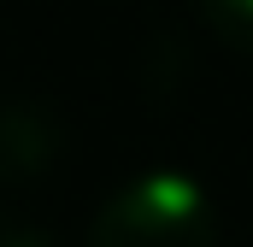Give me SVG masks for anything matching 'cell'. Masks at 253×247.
Segmentation results:
<instances>
[{
	"label": "cell",
	"instance_id": "1",
	"mask_svg": "<svg viewBox=\"0 0 253 247\" xmlns=\"http://www.w3.org/2000/svg\"><path fill=\"white\" fill-rule=\"evenodd\" d=\"M88 247H218V206L200 177L159 165L100 200L88 218Z\"/></svg>",
	"mask_w": 253,
	"mask_h": 247
},
{
	"label": "cell",
	"instance_id": "2",
	"mask_svg": "<svg viewBox=\"0 0 253 247\" xmlns=\"http://www.w3.org/2000/svg\"><path fill=\"white\" fill-rule=\"evenodd\" d=\"M65 159V124L53 106L6 94L0 100V183H36Z\"/></svg>",
	"mask_w": 253,
	"mask_h": 247
},
{
	"label": "cell",
	"instance_id": "3",
	"mask_svg": "<svg viewBox=\"0 0 253 247\" xmlns=\"http://www.w3.org/2000/svg\"><path fill=\"white\" fill-rule=\"evenodd\" d=\"M200 12H206L212 36L224 47H236V53L253 59V0H200Z\"/></svg>",
	"mask_w": 253,
	"mask_h": 247
},
{
	"label": "cell",
	"instance_id": "4",
	"mask_svg": "<svg viewBox=\"0 0 253 247\" xmlns=\"http://www.w3.org/2000/svg\"><path fill=\"white\" fill-rule=\"evenodd\" d=\"M0 247H53V236H47V230H36V224L0 218Z\"/></svg>",
	"mask_w": 253,
	"mask_h": 247
}]
</instances>
